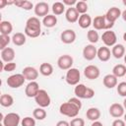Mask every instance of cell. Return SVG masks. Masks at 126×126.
<instances>
[{
  "label": "cell",
  "mask_w": 126,
  "mask_h": 126,
  "mask_svg": "<svg viewBox=\"0 0 126 126\" xmlns=\"http://www.w3.org/2000/svg\"><path fill=\"white\" fill-rule=\"evenodd\" d=\"M80 108L77 107L74 103L67 101V102H63L60 106H59V112L62 115H65L67 117H71V118H75L77 117V115L79 114Z\"/></svg>",
  "instance_id": "1"
},
{
  "label": "cell",
  "mask_w": 126,
  "mask_h": 126,
  "mask_svg": "<svg viewBox=\"0 0 126 126\" xmlns=\"http://www.w3.org/2000/svg\"><path fill=\"white\" fill-rule=\"evenodd\" d=\"M81 80V73L77 68H71L67 71L65 81L70 86H77Z\"/></svg>",
  "instance_id": "2"
},
{
  "label": "cell",
  "mask_w": 126,
  "mask_h": 126,
  "mask_svg": "<svg viewBox=\"0 0 126 126\" xmlns=\"http://www.w3.org/2000/svg\"><path fill=\"white\" fill-rule=\"evenodd\" d=\"M34 100H35L36 104L39 107H42V108L49 106L50 102H51V98H50L48 93L45 90H42V89L39 90V92L37 93V94L34 97Z\"/></svg>",
  "instance_id": "3"
},
{
  "label": "cell",
  "mask_w": 126,
  "mask_h": 126,
  "mask_svg": "<svg viewBox=\"0 0 126 126\" xmlns=\"http://www.w3.org/2000/svg\"><path fill=\"white\" fill-rule=\"evenodd\" d=\"M1 120H2L3 126H19V124L22 121L20 115L16 112L7 113L5 116H3Z\"/></svg>",
  "instance_id": "4"
},
{
  "label": "cell",
  "mask_w": 126,
  "mask_h": 126,
  "mask_svg": "<svg viewBox=\"0 0 126 126\" xmlns=\"http://www.w3.org/2000/svg\"><path fill=\"white\" fill-rule=\"evenodd\" d=\"M25 81H26V78L24 77L23 74H14V75H11L10 77H8L6 83H7L8 87H10L12 89H18L24 85Z\"/></svg>",
  "instance_id": "5"
},
{
  "label": "cell",
  "mask_w": 126,
  "mask_h": 126,
  "mask_svg": "<svg viewBox=\"0 0 126 126\" xmlns=\"http://www.w3.org/2000/svg\"><path fill=\"white\" fill-rule=\"evenodd\" d=\"M73 63H74V59L69 54H63V55L59 56L57 59V66L61 70H67L68 71L69 69L72 68Z\"/></svg>",
  "instance_id": "6"
},
{
  "label": "cell",
  "mask_w": 126,
  "mask_h": 126,
  "mask_svg": "<svg viewBox=\"0 0 126 126\" xmlns=\"http://www.w3.org/2000/svg\"><path fill=\"white\" fill-rule=\"evenodd\" d=\"M101 40L104 43V46H107V47L108 46H114L116 44V41H117L116 33L111 30L105 31L101 34Z\"/></svg>",
  "instance_id": "7"
},
{
  "label": "cell",
  "mask_w": 126,
  "mask_h": 126,
  "mask_svg": "<svg viewBox=\"0 0 126 126\" xmlns=\"http://www.w3.org/2000/svg\"><path fill=\"white\" fill-rule=\"evenodd\" d=\"M100 71L95 65H88L84 69V76L89 80H95L99 77Z\"/></svg>",
  "instance_id": "8"
},
{
  "label": "cell",
  "mask_w": 126,
  "mask_h": 126,
  "mask_svg": "<svg viewBox=\"0 0 126 126\" xmlns=\"http://www.w3.org/2000/svg\"><path fill=\"white\" fill-rule=\"evenodd\" d=\"M76 32L74 30L71 29H67L65 31H63L60 34V39L63 43L65 44H71L76 40Z\"/></svg>",
  "instance_id": "9"
},
{
  "label": "cell",
  "mask_w": 126,
  "mask_h": 126,
  "mask_svg": "<svg viewBox=\"0 0 126 126\" xmlns=\"http://www.w3.org/2000/svg\"><path fill=\"white\" fill-rule=\"evenodd\" d=\"M97 55V49L94 44H87L83 49V57L88 60L92 61L94 60Z\"/></svg>",
  "instance_id": "10"
},
{
  "label": "cell",
  "mask_w": 126,
  "mask_h": 126,
  "mask_svg": "<svg viewBox=\"0 0 126 126\" xmlns=\"http://www.w3.org/2000/svg\"><path fill=\"white\" fill-rule=\"evenodd\" d=\"M33 11H34V14L37 16V17H42L44 18L45 16L48 15V12H49V6L46 2H38L34 5V8H33Z\"/></svg>",
  "instance_id": "11"
},
{
  "label": "cell",
  "mask_w": 126,
  "mask_h": 126,
  "mask_svg": "<svg viewBox=\"0 0 126 126\" xmlns=\"http://www.w3.org/2000/svg\"><path fill=\"white\" fill-rule=\"evenodd\" d=\"M39 90L40 89H39L38 83L35 81H32L27 85V87L25 89V94L28 97H33L34 98L35 95L37 94V93L39 92Z\"/></svg>",
  "instance_id": "12"
},
{
  "label": "cell",
  "mask_w": 126,
  "mask_h": 126,
  "mask_svg": "<svg viewBox=\"0 0 126 126\" xmlns=\"http://www.w3.org/2000/svg\"><path fill=\"white\" fill-rule=\"evenodd\" d=\"M22 74L24 75V77L26 78V80L32 82V81H35L38 77V71L32 66H27L23 69Z\"/></svg>",
  "instance_id": "13"
},
{
  "label": "cell",
  "mask_w": 126,
  "mask_h": 126,
  "mask_svg": "<svg viewBox=\"0 0 126 126\" xmlns=\"http://www.w3.org/2000/svg\"><path fill=\"white\" fill-rule=\"evenodd\" d=\"M124 106L118 102L112 103L109 106V114L114 118H120L124 115Z\"/></svg>",
  "instance_id": "14"
},
{
  "label": "cell",
  "mask_w": 126,
  "mask_h": 126,
  "mask_svg": "<svg viewBox=\"0 0 126 126\" xmlns=\"http://www.w3.org/2000/svg\"><path fill=\"white\" fill-rule=\"evenodd\" d=\"M29 30L32 31H36V32H41V23L37 17H31L27 20L26 22V27Z\"/></svg>",
  "instance_id": "15"
},
{
  "label": "cell",
  "mask_w": 126,
  "mask_h": 126,
  "mask_svg": "<svg viewBox=\"0 0 126 126\" xmlns=\"http://www.w3.org/2000/svg\"><path fill=\"white\" fill-rule=\"evenodd\" d=\"M121 14H122V12H121V10L119 8H117V7H111V8H109L107 10V12H106V14L104 16H105V18L109 22L115 23L116 20L119 17H121Z\"/></svg>",
  "instance_id": "16"
},
{
  "label": "cell",
  "mask_w": 126,
  "mask_h": 126,
  "mask_svg": "<svg viewBox=\"0 0 126 126\" xmlns=\"http://www.w3.org/2000/svg\"><path fill=\"white\" fill-rule=\"evenodd\" d=\"M79 15H80V14L78 13V11L76 10L75 7H69V8L66 10V12H65V18H66L67 22H69V23H71V24L78 22V20H79V18H80Z\"/></svg>",
  "instance_id": "17"
},
{
  "label": "cell",
  "mask_w": 126,
  "mask_h": 126,
  "mask_svg": "<svg viewBox=\"0 0 126 126\" xmlns=\"http://www.w3.org/2000/svg\"><path fill=\"white\" fill-rule=\"evenodd\" d=\"M15 55H16L15 50L12 47H6L5 49L1 50V59L3 62H6V63L13 62Z\"/></svg>",
  "instance_id": "18"
},
{
  "label": "cell",
  "mask_w": 126,
  "mask_h": 126,
  "mask_svg": "<svg viewBox=\"0 0 126 126\" xmlns=\"http://www.w3.org/2000/svg\"><path fill=\"white\" fill-rule=\"evenodd\" d=\"M110 56H111V52H110V49L107 47V46H101L97 49V55L96 57L102 61V62H106L110 59Z\"/></svg>",
  "instance_id": "19"
},
{
  "label": "cell",
  "mask_w": 126,
  "mask_h": 126,
  "mask_svg": "<svg viewBox=\"0 0 126 126\" xmlns=\"http://www.w3.org/2000/svg\"><path fill=\"white\" fill-rule=\"evenodd\" d=\"M102 83L105 88L107 89H113L114 87L117 86V78L113 74H107L103 77Z\"/></svg>",
  "instance_id": "20"
},
{
  "label": "cell",
  "mask_w": 126,
  "mask_h": 126,
  "mask_svg": "<svg viewBox=\"0 0 126 126\" xmlns=\"http://www.w3.org/2000/svg\"><path fill=\"white\" fill-rule=\"evenodd\" d=\"M111 55L116 59H120V58L124 57V55H125V47H124V45L118 43V44H115L114 46H112Z\"/></svg>",
  "instance_id": "21"
},
{
  "label": "cell",
  "mask_w": 126,
  "mask_h": 126,
  "mask_svg": "<svg viewBox=\"0 0 126 126\" xmlns=\"http://www.w3.org/2000/svg\"><path fill=\"white\" fill-rule=\"evenodd\" d=\"M94 28L95 31H100V30H104L105 31V16H96L94 17V19L93 20V24H92Z\"/></svg>",
  "instance_id": "22"
},
{
  "label": "cell",
  "mask_w": 126,
  "mask_h": 126,
  "mask_svg": "<svg viewBox=\"0 0 126 126\" xmlns=\"http://www.w3.org/2000/svg\"><path fill=\"white\" fill-rule=\"evenodd\" d=\"M86 116L89 120L91 121H97L100 118V110L96 107H90L87 112H86Z\"/></svg>",
  "instance_id": "23"
},
{
  "label": "cell",
  "mask_w": 126,
  "mask_h": 126,
  "mask_svg": "<svg viewBox=\"0 0 126 126\" xmlns=\"http://www.w3.org/2000/svg\"><path fill=\"white\" fill-rule=\"evenodd\" d=\"M27 41V35L23 32H16L12 36V42L16 46H22Z\"/></svg>",
  "instance_id": "24"
},
{
  "label": "cell",
  "mask_w": 126,
  "mask_h": 126,
  "mask_svg": "<svg viewBox=\"0 0 126 126\" xmlns=\"http://www.w3.org/2000/svg\"><path fill=\"white\" fill-rule=\"evenodd\" d=\"M78 23H79L80 28L87 29L93 24V20H92V18L89 14H83V15L80 16V18L78 20Z\"/></svg>",
  "instance_id": "25"
},
{
  "label": "cell",
  "mask_w": 126,
  "mask_h": 126,
  "mask_svg": "<svg viewBox=\"0 0 126 126\" xmlns=\"http://www.w3.org/2000/svg\"><path fill=\"white\" fill-rule=\"evenodd\" d=\"M41 24L45 27V28H53L57 25V18L55 15H47L42 19Z\"/></svg>",
  "instance_id": "26"
},
{
  "label": "cell",
  "mask_w": 126,
  "mask_h": 126,
  "mask_svg": "<svg viewBox=\"0 0 126 126\" xmlns=\"http://www.w3.org/2000/svg\"><path fill=\"white\" fill-rule=\"evenodd\" d=\"M39 73L42 76H45V77L51 76L53 74V66L50 63H47V62L41 63V65L39 66Z\"/></svg>",
  "instance_id": "27"
},
{
  "label": "cell",
  "mask_w": 126,
  "mask_h": 126,
  "mask_svg": "<svg viewBox=\"0 0 126 126\" xmlns=\"http://www.w3.org/2000/svg\"><path fill=\"white\" fill-rule=\"evenodd\" d=\"M88 87H86L84 84H78L74 89V94H76V97L78 98H84L86 99V94H87Z\"/></svg>",
  "instance_id": "28"
},
{
  "label": "cell",
  "mask_w": 126,
  "mask_h": 126,
  "mask_svg": "<svg viewBox=\"0 0 126 126\" xmlns=\"http://www.w3.org/2000/svg\"><path fill=\"white\" fill-rule=\"evenodd\" d=\"M13 32V25L9 21H1L0 22V32L1 34L9 35Z\"/></svg>",
  "instance_id": "29"
},
{
  "label": "cell",
  "mask_w": 126,
  "mask_h": 126,
  "mask_svg": "<svg viewBox=\"0 0 126 126\" xmlns=\"http://www.w3.org/2000/svg\"><path fill=\"white\" fill-rule=\"evenodd\" d=\"M0 104L3 107H10L14 104V97L9 94H3L0 96Z\"/></svg>",
  "instance_id": "30"
},
{
  "label": "cell",
  "mask_w": 126,
  "mask_h": 126,
  "mask_svg": "<svg viewBox=\"0 0 126 126\" xmlns=\"http://www.w3.org/2000/svg\"><path fill=\"white\" fill-rule=\"evenodd\" d=\"M112 74L116 78H121L126 75V66L123 64H117L112 69Z\"/></svg>",
  "instance_id": "31"
},
{
  "label": "cell",
  "mask_w": 126,
  "mask_h": 126,
  "mask_svg": "<svg viewBox=\"0 0 126 126\" xmlns=\"http://www.w3.org/2000/svg\"><path fill=\"white\" fill-rule=\"evenodd\" d=\"M15 5L19 8H22L26 11H30L32 10V8H34L33 4L29 1V0H18V1H15Z\"/></svg>",
  "instance_id": "32"
},
{
  "label": "cell",
  "mask_w": 126,
  "mask_h": 126,
  "mask_svg": "<svg viewBox=\"0 0 126 126\" xmlns=\"http://www.w3.org/2000/svg\"><path fill=\"white\" fill-rule=\"evenodd\" d=\"M52 12L53 15L55 16H59L61 14H63L65 11V5L62 2H55L52 4Z\"/></svg>",
  "instance_id": "33"
},
{
  "label": "cell",
  "mask_w": 126,
  "mask_h": 126,
  "mask_svg": "<svg viewBox=\"0 0 126 126\" xmlns=\"http://www.w3.org/2000/svg\"><path fill=\"white\" fill-rule=\"evenodd\" d=\"M46 115H47L46 114V111L42 107H36L32 111V116L36 120H43V119H45Z\"/></svg>",
  "instance_id": "34"
},
{
  "label": "cell",
  "mask_w": 126,
  "mask_h": 126,
  "mask_svg": "<svg viewBox=\"0 0 126 126\" xmlns=\"http://www.w3.org/2000/svg\"><path fill=\"white\" fill-rule=\"evenodd\" d=\"M87 38L88 40L91 42V44H94L98 41L99 39V35H98V32L95 31V30H90L88 32H87Z\"/></svg>",
  "instance_id": "35"
},
{
  "label": "cell",
  "mask_w": 126,
  "mask_h": 126,
  "mask_svg": "<svg viewBox=\"0 0 126 126\" xmlns=\"http://www.w3.org/2000/svg\"><path fill=\"white\" fill-rule=\"evenodd\" d=\"M75 8H76V10L78 11L79 14L83 15V14H87L89 6H88V4L85 1H78L77 4L75 5Z\"/></svg>",
  "instance_id": "36"
},
{
  "label": "cell",
  "mask_w": 126,
  "mask_h": 126,
  "mask_svg": "<svg viewBox=\"0 0 126 126\" xmlns=\"http://www.w3.org/2000/svg\"><path fill=\"white\" fill-rule=\"evenodd\" d=\"M11 41H12V37H10L9 35L0 34V49H1V50L5 49Z\"/></svg>",
  "instance_id": "37"
},
{
  "label": "cell",
  "mask_w": 126,
  "mask_h": 126,
  "mask_svg": "<svg viewBox=\"0 0 126 126\" xmlns=\"http://www.w3.org/2000/svg\"><path fill=\"white\" fill-rule=\"evenodd\" d=\"M116 90H117V94L120 96H124L126 97V82H121L116 86Z\"/></svg>",
  "instance_id": "38"
},
{
  "label": "cell",
  "mask_w": 126,
  "mask_h": 126,
  "mask_svg": "<svg viewBox=\"0 0 126 126\" xmlns=\"http://www.w3.org/2000/svg\"><path fill=\"white\" fill-rule=\"evenodd\" d=\"M21 125L22 126H35V119L30 116L24 117L21 121Z\"/></svg>",
  "instance_id": "39"
},
{
  "label": "cell",
  "mask_w": 126,
  "mask_h": 126,
  "mask_svg": "<svg viewBox=\"0 0 126 126\" xmlns=\"http://www.w3.org/2000/svg\"><path fill=\"white\" fill-rule=\"evenodd\" d=\"M70 126H85V120L80 117H75L71 120Z\"/></svg>",
  "instance_id": "40"
},
{
  "label": "cell",
  "mask_w": 126,
  "mask_h": 126,
  "mask_svg": "<svg viewBox=\"0 0 126 126\" xmlns=\"http://www.w3.org/2000/svg\"><path fill=\"white\" fill-rule=\"evenodd\" d=\"M24 33L29 36V37H32V38H34V37H37L39 34H40V32H36V31H32V30H29L27 28H25V31H24Z\"/></svg>",
  "instance_id": "41"
},
{
  "label": "cell",
  "mask_w": 126,
  "mask_h": 126,
  "mask_svg": "<svg viewBox=\"0 0 126 126\" xmlns=\"http://www.w3.org/2000/svg\"><path fill=\"white\" fill-rule=\"evenodd\" d=\"M16 68H17V64L15 62H9V63H5L4 71L5 72H13V71H15Z\"/></svg>",
  "instance_id": "42"
},
{
  "label": "cell",
  "mask_w": 126,
  "mask_h": 126,
  "mask_svg": "<svg viewBox=\"0 0 126 126\" xmlns=\"http://www.w3.org/2000/svg\"><path fill=\"white\" fill-rule=\"evenodd\" d=\"M68 101L74 103V104H75L77 107H79L80 109L82 108V102H81V99H80V98H78V97H71Z\"/></svg>",
  "instance_id": "43"
},
{
  "label": "cell",
  "mask_w": 126,
  "mask_h": 126,
  "mask_svg": "<svg viewBox=\"0 0 126 126\" xmlns=\"http://www.w3.org/2000/svg\"><path fill=\"white\" fill-rule=\"evenodd\" d=\"M112 126H126V124H125V121L124 120L117 118V119H115L112 122Z\"/></svg>",
  "instance_id": "44"
},
{
  "label": "cell",
  "mask_w": 126,
  "mask_h": 126,
  "mask_svg": "<svg viewBox=\"0 0 126 126\" xmlns=\"http://www.w3.org/2000/svg\"><path fill=\"white\" fill-rule=\"evenodd\" d=\"M62 3H63L65 6L67 5V6L72 7L73 5H76V4H77V1H76V0H63Z\"/></svg>",
  "instance_id": "45"
},
{
  "label": "cell",
  "mask_w": 126,
  "mask_h": 126,
  "mask_svg": "<svg viewBox=\"0 0 126 126\" xmlns=\"http://www.w3.org/2000/svg\"><path fill=\"white\" fill-rule=\"evenodd\" d=\"M56 126H70V123L67 122L66 120H60L56 123Z\"/></svg>",
  "instance_id": "46"
},
{
  "label": "cell",
  "mask_w": 126,
  "mask_h": 126,
  "mask_svg": "<svg viewBox=\"0 0 126 126\" xmlns=\"http://www.w3.org/2000/svg\"><path fill=\"white\" fill-rule=\"evenodd\" d=\"M6 5H8V1H6V0H0V9H3Z\"/></svg>",
  "instance_id": "47"
},
{
  "label": "cell",
  "mask_w": 126,
  "mask_h": 126,
  "mask_svg": "<svg viewBox=\"0 0 126 126\" xmlns=\"http://www.w3.org/2000/svg\"><path fill=\"white\" fill-rule=\"evenodd\" d=\"M91 126H102V123L101 122H99L98 120L97 121H94L93 123H92V125Z\"/></svg>",
  "instance_id": "48"
},
{
  "label": "cell",
  "mask_w": 126,
  "mask_h": 126,
  "mask_svg": "<svg viewBox=\"0 0 126 126\" xmlns=\"http://www.w3.org/2000/svg\"><path fill=\"white\" fill-rule=\"evenodd\" d=\"M121 17H122V19H123V20L126 22V9H125V10L122 12V14H121Z\"/></svg>",
  "instance_id": "49"
},
{
  "label": "cell",
  "mask_w": 126,
  "mask_h": 126,
  "mask_svg": "<svg viewBox=\"0 0 126 126\" xmlns=\"http://www.w3.org/2000/svg\"><path fill=\"white\" fill-rule=\"evenodd\" d=\"M123 106H124V108L126 109V97H125L124 100H123Z\"/></svg>",
  "instance_id": "50"
},
{
  "label": "cell",
  "mask_w": 126,
  "mask_h": 126,
  "mask_svg": "<svg viewBox=\"0 0 126 126\" xmlns=\"http://www.w3.org/2000/svg\"><path fill=\"white\" fill-rule=\"evenodd\" d=\"M123 40L126 42V32H124V33H123Z\"/></svg>",
  "instance_id": "51"
},
{
  "label": "cell",
  "mask_w": 126,
  "mask_h": 126,
  "mask_svg": "<svg viewBox=\"0 0 126 126\" xmlns=\"http://www.w3.org/2000/svg\"><path fill=\"white\" fill-rule=\"evenodd\" d=\"M122 3H123V5H124V6H126V0H123V1H122Z\"/></svg>",
  "instance_id": "52"
},
{
  "label": "cell",
  "mask_w": 126,
  "mask_h": 126,
  "mask_svg": "<svg viewBox=\"0 0 126 126\" xmlns=\"http://www.w3.org/2000/svg\"><path fill=\"white\" fill-rule=\"evenodd\" d=\"M123 116H124V121H125V123H126V113H124Z\"/></svg>",
  "instance_id": "53"
},
{
  "label": "cell",
  "mask_w": 126,
  "mask_h": 126,
  "mask_svg": "<svg viewBox=\"0 0 126 126\" xmlns=\"http://www.w3.org/2000/svg\"><path fill=\"white\" fill-rule=\"evenodd\" d=\"M124 62L126 63V52H125V55H124Z\"/></svg>",
  "instance_id": "54"
},
{
  "label": "cell",
  "mask_w": 126,
  "mask_h": 126,
  "mask_svg": "<svg viewBox=\"0 0 126 126\" xmlns=\"http://www.w3.org/2000/svg\"><path fill=\"white\" fill-rule=\"evenodd\" d=\"M125 76H126V75H125Z\"/></svg>",
  "instance_id": "55"
}]
</instances>
